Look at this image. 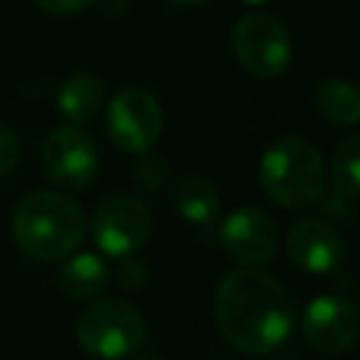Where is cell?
I'll return each mask as SVG.
<instances>
[{
  "label": "cell",
  "mask_w": 360,
  "mask_h": 360,
  "mask_svg": "<svg viewBox=\"0 0 360 360\" xmlns=\"http://www.w3.org/2000/svg\"><path fill=\"white\" fill-rule=\"evenodd\" d=\"M93 242L101 253L124 259L132 256L152 231V214L135 194H112L101 200L90 219Z\"/></svg>",
  "instance_id": "8992f818"
},
{
  "label": "cell",
  "mask_w": 360,
  "mask_h": 360,
  "mask_svg": "<svg viewBox=\"0 0 360 360\" xmlns=\"http://www.w3.org/2000/svg\"><path fill=\"white\" fill-rule=\"evenodd\" d=\"M96 0H37V6L53 17H70V14H79L84 11L87 6H93Z\"/></svg>",
  "instance_id": "ffe728a7"
},
{
  "label": "cell",
  "mask_w": 360,
  "mask_h": 360,
  "mask_svg": "<svg viewBox=\"0 0 360 360\" xmlns=\"http://www.w3.org/2000/svg\"><path fill=\"white\" fill-rule=\"evenodd\" d=\"M360 315L352 298L318 295L304 309V338L321 354H340L357 340Z\"/></svg>",
  "instance_id": "9c48e42d"
},
{
  "label": "cell",
  "mask_w": 360,
  "mask_h": 360,
  "mask_svg": "<svg viewBox=\"0 0 360 360\" xmlns=\"http://www.w3.org/2000/svg\"><path fill=\"white\" fill-rule=\"evenodd\" d=\"M174 211L191 225H211L219 214V191L202 174H186L172 188Z\"/></svg>",
  "instance_id": "7c38bea8"
},
{
  "label": "cell",
  "mask_w": 360,
  "mask_h": 360,
  "mask_svg": "<svg viewBox=\"0 0 360 360\" xmlns=\"http://www.w3.org/2000/svg\"><path fill=\"white\" fill-rule=\"evenodd\" d=\"M11 233L22 253L39 262H53L82 245L87 217L68 194L31 191L14 208Z\"/></svg>",
  "instance_id": "7a4b0ae2"
},
{
  "label": "cell",
  "mask_w": 360,
  "mask_h": 360,
  "mask_svg": "<svg viewBox=\"0 0 360 360\" xmlns=\"http://www.w3.org/2000/svg\"><path fill=\"white\" fill-rule=\"evenodd\" d=\"M233 53L239 65L259 76V79H276L287 70L292 59V42L284 22L270 11H248L236 20L231 34Z\"/></svg>",
  "instance_id": "5b68a950"
},
{
  "label": "cell",
  "mask_w": 360,
  "mask_h": 360,
  "mask_svg": "<svg viewBox=\"0 0 360 360\" xmlns=\"http://www.w3.org/2000/svg\"><path fill=\"white\" fill-rule=\"evenodd\" d=\"M312 104L338 127H352L360 118V90L346 79H323L312 90Z\"/></svg>",
  "instance_id": "9a60e30c"
},
{
  "label": "cell",
  "mask_w": 360,
  "mask_h": 360,
  "mask_svg": "<svg viewBox=\"0 0 360 360\" xmlns=\"http://www.w3.org/2000/svg\"><path fill=\"white\" fill-rule=\"evenodd\" d=\"M219 242L225 253L250 270L267 264L278 250V228L262 208H236L219 225Z\"/></svg>",
  "instance_id": "30bf717a"
},
{
  "label": "cell",
  "mask_w": 360,
  "mask_h": 360,
  "mask_svg": "<svg viewBox=\"0 0 360 360\" xmlns=\"http://www.w3.org/2000/svg\"><path fill=\"white\" fill-rule=\"evenodd\" d=\"M242 3H248V6H264V3H270V0H242Z\"/></svg>",
  "instance_id": "7402d4cb"
},
{
  "label": "cell",
  "mask_w": 360,
  "mask_h": 360,
  "mask_svg": "<svg viewBox=\"0 0 360 360\" xmlns=\"http://www.w3.org/2000/svg\"><path fill=\"white\" fill-rule=\"evenodd\" d=\"M115 278H118V284L127 287V290H141V287L149 281V270H146V264H143L141 259L124 256L121 264L115 267Z\"/></svg>",
  "instance_id": "e0dca14e"
},
{
  "label": "cell",
  "mask_w": 360,
  "mask_h": 360,
  "mask_svg": "<svg viewBox=\"0 0 360 360\" xmlns=\"http://www.w3.org/2000/svg\"><path fill=\"white\" fill-rule=\"evenodd\" d=\"M287 253L304 273H332L343 262V239L321 219H301L287 233Z\"/></svg>",
  "instance_id": "8fae6325"
},
{
  "label": "cell",
  "mask_w": 360,
  "mask_h": 360,
  "mask_svg": "<svg viewBox=\"0 0 360 360\" xmlns=\"http://www.w3.org/2000/svg\"><path fill=\"white\" fill-rule=\"evenodd\" d=\"M262 191L281 208H307L323 191L321 152L298 135L273 141L259 160Z\"/></svg>",
  "instance_id": "3957f363"
},
{
  "label": "cell",
  "mask_w": 360,
  "mask_h": 360,
  "mask_svg": "<svg viewBox=\"0 0 360 360\" xmlns=\"http://www.w3.org/2000/svg\"><path fill=\"white\" fill-rule=\"evenodd\" d=\"M17 160H20V138L6 124H0V180L14 172Z\"/></svg>",
  "instance_id": "d6986e66"
},
{
  "label": "cell",
  "mask_w": 360,
  "mask_h": 360,
  "mask_svg": "<svg viewBox=\"0 0 360 360\" xmlns=\"http://www.w3.org/2000/svg\"><path fill=\"white\" fill-rule=\"evenodd\" d=\"M42 169L59 188H87L98 172V149L87 129L59 124L42 143Z\"/></svg>",
  "instance_id": "ba28073f"
},
{
  "label": "cell",
  "mask_w": 360,
  "mask_h": 360,
  "mask_svg": "<svg viewBox=\"0 0 360 360\" xmlns=\"http://www.w3.org/2000/svg\"><path fill=\"white\" fill-rule=\"evenodd\" d=\"M172 3H177V6H200L205 0H172Z\"/></svg>",
  "instance_id": "44dd1931"
},
{
  "label": "cell",
  "mask_w": 360,
  "mask_h": 360,
  "mask_svg": "<svg viewBox=\"0 0 360 360\" xmlns=\"http://www.w3.org/2000/svg\"><path fill=\"white\" fill-rule=\"evenodd\" d=\"M56 107L70 124H87L104 107V84L93 73H73L56 93Z\"/></svg>",
  "instance_id": "4fadbf2b"
},
{
  "label": "cell",
  "mask_w": 360,
  "mask_h": 360,
  "mask_svg": "<svg viewBox=\"0 0 360 360\" xmlns=\"http://www.w3.org/2000/svg\"><path fill=\"white\" fill-rule=\"evenodd\" d=\"M163 132V110L158 98L141 87H124L107 107V135L121 152L143 155Z\"/></svg>",
  "instance_id": "52a82bcc"
},
{
  "label": "cell",
  "mask_w": 360,
  "mask_h": 360,
  "mask_svg": "<svg viewBox=\"0 0 360 360\" xmlns=\"http://www.w3.org/2000/svg\"><path fill=\"white\" fill-rule=\"evenodd\" d=\"M110 284V267L96 253H76L59 267V287L76 301L96 298Z\"/></svg>",
  "instance_id": "5bb4252c"
},
{
  "label": "cell",
  "mask_w": 360,
  "mask_h": 360,
  "mask_svg": "<svg viewBox=\"0 0 360 360\" xmlns=\"http://www.w3.org/2000/svg\"><path fill=\"white\" fill-rule=\"evenodd\" d=\"M76 340L98 360H124L146 343V321L132 304L104 298L79 312Z\"/></svg>",
  "instance_id": "277c9868"
},
{
  "label": "cell",
  "mask_w": 360,
  "mask_h": 360,
  "mask_svg": "<svg viewBox=\"0 0 360 360\" xmlns=\"http://www.w3.org/2000/svg\"><path fill=\"white\" fill-rule=\"evenodd\" d=\"M329 177L338 194L357 197V188H360V138L357 135H349L338 146L329 166Z\"/></svg>",
  "instance_id": "2e32d148"
},
{
  "label": "cell",
  "mask_w": 360,
  "mask_h": 360,
  "mask_svg": "<svg viewBox=\"0 0 360 360\" xmlns=\"http://www.w3.org/2000/svg\"><path fill=\"white\" fill-rule=\"evenodd\" d=\"M132 177H135V183H141L146 191H155V188H160V186L166 183V163H163V160H155V158H143V160L135 166Z\"/></svg>",
  "instance_id": "ac0fdd59"
},
{
  "label": "cell",
  "mask_w": 360,
  "mask_h": 360,
  "mask_svg": "<svg viewBox=\"0 0 360 360\" xmlns=\"http://www.w3.org/2000/svg\"><path fill=\"white\" fill-rule=\"evenodd\" d=\"M214 315L222 338L248 354L281 349L295 329V301L290 290L262 270L228 273L214 298Z\"/></svg>",
  "instance_id": "6da1fadb"
}]
</instances>
